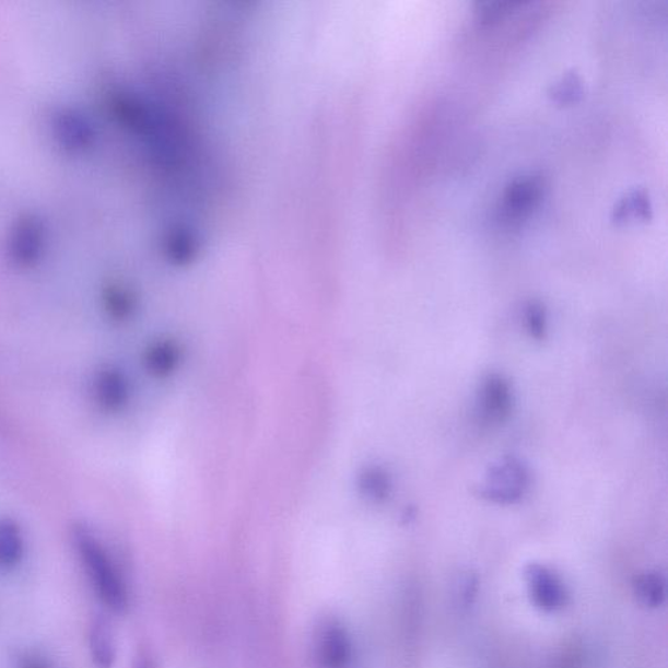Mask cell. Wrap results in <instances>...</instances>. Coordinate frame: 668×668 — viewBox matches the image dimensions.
Wrapping results in <instances>:
<instances>
[{"label":"cell","instance_id":"5b68a950","mask_svg":"<svg viewBox=\"0 0 668 668\" xmlns=\"http://www.w3.org/2000/svg\"><path fill=\"white\" fill-rule=\"evenodd\" d=\"M54 138L66 152L90 150L96 141V128L85 113L75 107H60L51 119Z\"/></svg>","mask_w":668,"mask_h":668},{"label":"cell","instance_id":"277c9868","mask_svg":"<svg viewBox=\"0 0 668 668\" xmlns=\"http://www.w3.org/2000/svg\"><path fill=\"white\" fill-rule=\"evenodd\" d=\"M46 243V226L37 213L26 212L13 222L7 242L9 258L20 268L35 267L43 258Z\"/></svg>","mask_w":668,"mask_h":668},{"label":"cell","instance_id":"2e32d148","mask_svg":"<svg viewBox=\"0 0 668 668\" xmlns=\"http://www.w3.org/2000/svg\"><path fill=\"white\" fill-rule=\"evenodd\" d=\"M582 81L578 80L577 75L570 73L552 86L551 94L553 98L562 101V103H569V101L582 96Z\"/></svg>","mask_w":668,"mask_h":668},{"label":"cell","instance_id":"6da1fadb","mask_svg":"<svg viewBox=\"0 0 668 668\" xmlns=\"http://www.w3.org/2000/svg\"><path fill=\"white\" fill-rule=\"evenodd\" d=\"M71 538L80 563L83 564L98 598L113 611L126 610L127 586L96 532L85 524H78L72 528Z\"/></svg>","mask_w":668,"mask_h":668},{"label":"cell","instance_id":"4fadbf2b","mask_svg":"<svg viewBox=\"0 0 668 668\" xmlns=\"http://www.w3.org/2000/svg\"><path fill=\"white\" fill-rule=\"evenodd\" d=\"M634 591L645 606L657 607L665 600V582L658 573H645L634 583Z\"/></svg>","mask_w":668,"mask_h":668},{"label":"cell","instance_id":"5bb4252c","mask_svg":"<svg viewBox=\"0 0 668 668\" xmlns=\"http://www.w3.org/2000/svg\"><path fill=\"white\" fill-rule=\"evenodd\" d=\"M526 332L537 341H543L549 333L548 312L542 303L529 302L524 309Z\"/></svg>","mask_w":668,"mask_h":668},{"label":"cell","instance_id":"3957f363","mask_svg":"<svg viewBox=\"0 0 668 668\" xmlns=\"http://www.w3.org/2000/svg\"><path fill=\"white\" fill-rule=\"evenodd\" d=\"M542 175L525 174L509 181L497 208V220L505 227H516L541 201L544 191Z\"/></svg>","mask_w":668,"mask_h":668},{"label":"cell","instance_id":"9a60e30c","mask_svg":"<svg viewBox=\"0 0 668 668\" xmlns=\"http://www.w3.org/2000/svg\"><path fill=\"white\" fill-rule=\"evenodd\" d=\"M651 212V201L646 195L641 191H634L629 197L619 201V204L613 209V215L616 219L622 220L630 218V215H644Z\"/></svg>","mask_w":668,"mask_h":668},{"label":"cell","instance_id":"52a82bcc","mask_svg":"<svg viewBox=\"0 0 668 668\" xmlns=\"http://www.w3.org/2000/svg\"><path fill=\"white\" fill-rule=\"evenodd\" d=\"M316 659L323 668H347L352 658V645L340 623H324L316 634Z\"/></svg>","mask_w":668,"mask_h":668},{"label":"cell","instance_id":"8992f818","mask_svg":"<svg viewBox=\"0 0 668 668\" xmlns=\"http://www.w3.org/2000/svg\"><path fill=\"white\" fill-rule=\"evenodd\" d=\"M513 390L504 376L492 374L484 377L479 388L478 414L484 423L501 424L508 421L513 410Z\"/></svg>","mask_w":668,"mask_h":668},{"label":"cell","instance_id":"ba28073f","mask_svg":"<svg viewBox=\"0 0 668 668\" xmlns=\"http://www.w3.org/2000/svg\"><path fill=\"white\" fill-rule=\"evenodd\" d=\"M529 591L539 609L544 611H558L566 603V591L562 579L548 566L532 564L526 571Z\"/></svg>","mask_w":668,"mask_h":668},{"label":"cell","instance_id":"7a4b0ae2","mask_svg":"<svg viewBox=\"0 0 668 668\" xmlns=\"http://www.w3.org/2000/svg\"><path fill=\"white\" fill-rule=\"evenodd\" d=\"M530 471L516 457H504L492 464L478 488V495L495 504L521 502L530 489Z\"/></svg>","mask_w":668,"mask_h":668},{"label":"cell","instance_id":"e0dca14e","mask_svg":"<svg viewBox=\"0 0 668 668\" xmlns=\"http://www.w3.org/2000/svg\"><path fill=\"white\" fill-rule=\"evenodd\" d=\"M16 668H54V666L43 654L24 652L17 657Z\"/></svg>","mask_w":668,"mask_h":668},{"label":"cell","instance_id":"30bf717a","mask_svg":"<svg viewBox=\"0 0 668 668\" xmlns=\"http://www.w3.org/2000/svg\"><path fill=\"white\" fill-rule=\"evenodd\" d=\"M25 538L15 519L0 517V571H10L23 562Z\"/></svg>","mask_w":668,"mask_h":668},{"label":"cell","instance_id":"9c48e42d","mask_svg":"<svg viewBox=\"0 0 668 668\" xmlns=\"http://www.w3.org/2000/svg\"><path fill=\"white\" fill-rule=\"evenodd\" d=\"M93 400L104 411H118L128 400V383L124 373L113 366L101 367L92 382Z\"/></svg>","mask_w":668,"mask_h":668},{"label":"cell","instance_id":"8fae6325","mask_svg":"<svg viewBox=\"0 0 668 668\" xmlns=\"http://www.w3.org/2000/svg\"><path fill=\"white\" fill-rule=\"evenodd\" d=\"M90 652L96 668H113L117 659L116 643L109 622L104 618L94 620L90 631Z\"/></svg>","mask_w":668,"mask_h":668},{"label":"cell","instance_id":"7c38bea8","mask_svg":"<svg viewBox=\"0 0 668 668\" xmlns=\"http://www.w3.org/2000/svg\"><path fill=\"white\" fill-rule=\"evenodd\" d=\"M103 306L113 320H126L133 312V298L124 286L113 283L104 289Z\"/></svg>","mask_w":668,"mask_h":668}]
</instances>
